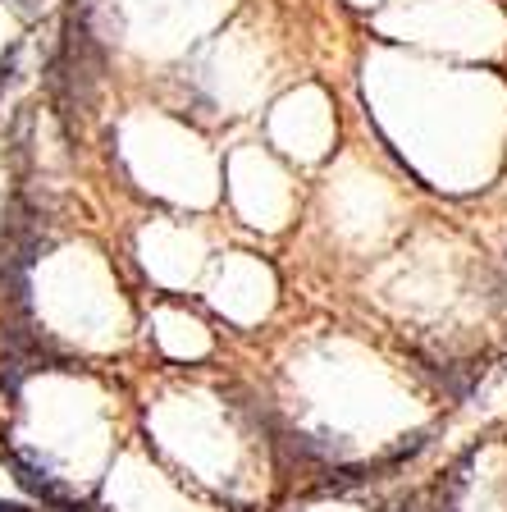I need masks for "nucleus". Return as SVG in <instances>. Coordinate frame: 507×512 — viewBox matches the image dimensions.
Instances as JSON below:
<instances>
[{
	"label": "nucleus",
	"instance_id": "obj_1",
	"mask_svg": "<svg viewBox=\"0 0 507 512\" xmlns=\"http://www.w3.org/2000/svg\"><path fill=\"white\" fill-rule=\"evenodd\" d=\"M5 78H10V60H5V64H0V83H5Z\"/></svg>",
	"mask_w": 507,
	"mask_h": 512
},
{
	"label": "nucleus",
	"instance_id": "obj_2",
	"mask_svg": "<svg viewBox=\"0 0 507 512\" xmlns=\"http://www.w3.org/2000/svg\"><path fill=\"white\" fill-rule=\"evenodd\" d=\"M402 512H412V508H402Z\"/></svg>",
	"mask_w": 507,
	"mask_h": 512
}]
</instances>
